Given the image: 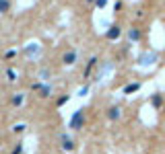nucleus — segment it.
I'll return each instance as SVG.
<instances>
[{
	"mask_svg": "<svg viewBox=\"0 0 165 154\" xmlns=\"http://www.w3.org/2000/svg\"><path fill=\"white\" fill-rule=\"evenodd\" d=\"M85 109H78L72 117H70V123L68 125L72 127V129H81V125H82V121H85V113H82Z\"/></svg>",
	"mask_w": 165,
	"mask_h": 154,
	"instance_id": "1",
	"label": "nucleus"
},
{
	"mask_svg": "<svg viewBox=\"0 0 165 154\" xmlns=\"http://www.w3.org/2000/svg\"><path fill=\"white\" fill-rule=\"evenodd\" d=\"M62 62L66 64V66H72L76 62V49H70V52H66L64 54V58H62Z\"/></svg>",
	"mask_w": 165,
	"mask_h": 154,
	"instance_id": "2",
	"label": "nucleus"
},
{
	"mask_svg": "<svg viewBox=\"0 0 165 154\" xmlns=\"http://www.w3.org/2000/svg\"><path fill=\"white\" fill-rule=\"evenodd\" d=\"M62 148L66 150V152H70V150H74V140L72 138H68V136H62Z\"/></svg>",
	"mask_w": 165,
	"mask_h": 154,
	"instance_id": "3",
	"label": "nucleus"
},
{
	"mask_svg": "<svg viewBox=\"0 0 165 154\" xmlns=\"http://www.w3.org/2000/svg\"><path fill=\"white\" fill-rule=\"evenodd\" d=\"M120 33H122V29L118 27V25H111L110 27V31H107V39H120Z\"/></svg>",
	"mask_w": 165,
	"mask_h": 154,
	"instance_id": "4",
	"label": "nucleus"
},
{
	"mask_svg": "<svg viewBox=\"0 0 165 154\" xmlns=\"http://www.w3.org/2000/svg\"><path fill=\"white\" fill-rule=\"evenodd\" d=\"M120 113H122V109H120V107H110L107 117H110L111 121H116V119H120Z\"/></svg>",
	"mask_w": 165,
	"mask_h": 154,
	"instance_id": "5",
	"label": "nucleus"
},
{
	"mask_svg": "<svg viewBox=\"0 0 165 154\" xmlns=\"http://www.w3.org/2000/svg\"><path fill=\"white\" fill-rule=\"evenodd\" d=\"M95 64H97V58H91V60H89V64H87V68H85V78H87V76L91 74V70L95 68Z\"/></svg>",
	"mask_w": 165,
	"mask_h": 154,
	"instance_id": "6",
	"label": "nucleus"
},
{
	"mask_svg": "<svg viewBox=\"0 0 165 154\" xmlns=\"http://www.w3.org/2000/svg\"><path fill=\"white\" fill-rule=\"evenodd\" d=\"M128 37H130V41H138L140 39V31L138 29H130L128 31Z\"/></svg>",
	"mask_w": 165,
	"mask_h": 154,
	"instance_id": "7",
	"label": "nucleus"
},
{
	"mask_svg": "<svg viewBox=\"0 0 165 154\" xmlns=\"http://www.w3.org/2000/svg\"><path fill=\"white\" fill-rule=\"evenodd\" d=\"M138 88H140V84H138V82H132V84H128V87L124 88V93L130 94V93H134V90H138Z\"/></svg>",
	"mask_w": 165,
	"mask_h": 154,
	"instance_id": "8",
	"label": "nucleus"
},
{
	"mask_svg": "<svg viewBox=\"0 0 165 154\" xmlns=\"http://www.w3.org/2000/svg\"><path fill=\"white\" fill-rule=\"evenodd\" d=\"M23 101H25V97H23V94H17V97H14V99H13V105H21V103H23Z\"/></svg>",
	"mask_w": 165,
	"mask_h": 154,
	"instance_id": "9",
	"label": "nucleus"
},
{
	"mask_svg": "<svg viewBox=\"0 0 165 154\" xmlns=\"http://www.w3.org/2000/svg\"><path fill=\"white\" fill-rule=\"evenodd\" d=\"M8 10V0H0V13H6Z\"/></svg>",
	"mask_w": 165,
	"mask_h": 154,
	"instance_id": "10",
	"label": "nucleus"
},
{
	"mask_svg": "<svg viewBox=\"0 0 165 154\" xmlns=\"http://www.w3.org/2000/svg\"><path fill=\"white\" fill-rule=\"evenodd\" d=\"M151 103L155 105V107H161V97H159V94H155V97L151 99Z\"/></svg>",
	"mask_w": 165,
	"mask_h": 154,
	"instance_id": "11",
	"label": "nucleus"
},
{
	"mask_svg": "<svg viewBox=\"0 0 165 154\" xmlns=\"http://www.w3.org/2000/svg\"><path fill=\"white\" fill-rule=\"evenodd\" d=\"M105 4H107V0H95V6L97 8H105Z\"/></svg>",
	"mask_w": 165,
	"mask_h": 154,
	"instance_id": "12",
	"label": "nucleus"
},
{
	"mask_svg": "<svg viewBox=\"0 0 165 154\" xmlns=\"http://www.w3.org/2000/svg\"><path fill=\"white\" fill-rule=\"evenodd\" d=\"M8 80H17V78H14V72H13V70H8Z\"/></svg>",
	"mask_w": 165,
	"mask_h": 154,
	"instance_id": "13",
	"label": "nucleus"
},
{
	"mask_svg": "<svg viewBox=\"0 0 165 154\" xmlns=\"http://www.w3.org/2000/svg\"><path fill=\"white\" fill-rule=\"evenodd\" d=\"M66 101H68V97H62V99H58V105H64Z\"/></svg>",
	"mask_w": 165,
	"mask_h": 154,
	"instance_id": "14",
	"label": "nucleus"
},
{
	"mask_svg": "<svg viewBox=\"0 0 165 154\" xmlns=\"http://www.w3.org/2000/svg\"><path fill=\"white\" fill-rule=\"evenodd\" d=\"M87 2H91V4H95V0H87Z\"/></svg>",
	"mask_w": 165,
	"mask_h": 154,
	"instance_id": "15",
	"label": "nucleus"
}]
</instances>
